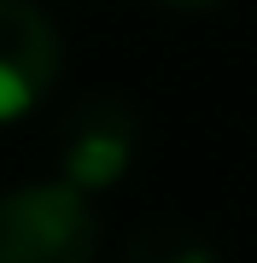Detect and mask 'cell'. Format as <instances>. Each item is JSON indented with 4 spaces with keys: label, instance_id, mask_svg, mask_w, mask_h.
Here are the masks:
<instances>
[{
    "label": "cell",
    "instance_id": "cell-1",
    "mask_svg": "<svg viewBox=\"0 0 257 263\" xmlns=\"http://www.w3.org/2000/svg\"><path fill=\"white\" fill-rule=\"evenodd\" d=\"M100 216L76 181H24L0 193V263H94Z\"/></svg>",
    "mask_w": 257,
    "mask_h": 263
},
{
    "label": "cell",
    "instance_id": "cell-3",
    "mask_svg": "<svg viewBox=\"0 0 257 263\" xmlns=\"http://www.w3.org/2000/svg\"><path fill=\"white\" fill-rule=\"evenodd\" d=\"M58 65H65V41L47 6L0 0V123L35 111L58 82Z\"/></svg>",
    "mask_w": 257,
    "mask_h": 263
},
{
    "label": "cell",
    "instance_id": "cell-4",
    "mask_svg": "<svg viewBox=\"0 0 257 263\" xmlns=\"http://www.w3.org/2000/svg\"><path fill=\"white\" fill-rule=\"evenodd\" d=\"M123 263H222V257H216V246H210L199 228L158 216V222H141V228H134Z\"/></svg>",
    "mask_w": 257,
    "mask_h": 263
},
{
    "label": "cell",
    "instance_id": "cell-2",
    "mask_svg": "<svg viewBox=\"0 0 257 263\" xmlns=\"http://www.w3.org/2000/svg\"><path fill=\"white\" fill-rule=\"evenodd\" d=\"M141 146V117L117 94H88L58 129V176L76 181L82 193H105L123 181Z\"/></svg>",
    "mask_w": 257,
    "mask_h": 263
},
{
    "label": "cell",
    "instance_id": "cell-5",
    "mask_svg": "<svg viewBox=\"0 0 257 263\" xmlns=\"http://www.w3.org/2000/svg\"><path fill=\"white\" fill-rule=\"evenodd\" d=\"M158 6H175V12H210V6H222V0H158Z\"/></svg>",
    "mask_w": 257,
    "mask_h": 263
}]
</instances>
